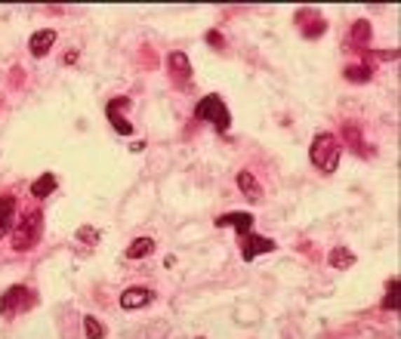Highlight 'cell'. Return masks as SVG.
<instances>
[{
	"label": "cell",
	"mask_w": 401,
	"mask_h": 339,
	"mask_svg": "<svg viewBox=\"0 0 401 339\" xmlns=\"http://www.w3.org/2000/svg\"><path fill=\"white\" fill-rule=\"evenodd\" d=\"M207 41H210V46H222V34H216V31H210V34H207Z\"/></svg>",
	"instance_id": "obj_21"
},
{
	"label": "cell",
	"mask_w": 401,
	"mask_h": 339,
	"mask_svg": "<svg viewBox=\"0 0 401 339\" xmlns=\"http://www.w3.org/2000/svg\"><path fill=\"white\" fill-rule=\"evenodd\" d=\"M275 241H269V237H262V235H241V256H244V262H253L259 256V253H272L275 250Z\"/></svg>",
	"instance_id": "obj_4"
},
{
	"label": "cell",
	"mask_w": 401,
	"mask_h": 339,
	"mask_svg": "<svg viewBox=\"0 0 401 339\" xmlns=\"http://www.w3.org/2000/svg\"><path fill=\"white\" fill-rule=\"evenodd\" d=\"M238 188H241V195L247 198V200H253V204H259L262 200V188H259V182L253 179V173H238Z\"/></svg>",
	"instance_id": "obj_9"
},
{
	"label": "cell",
	"mask_w": 401,
	"mask_h": 339,
	"mask_svg": "<svg viewBox=\"0 0 401 339\" xmlns=\"http://www.w3.org/2000/svg\"><path fill=\"white\" fill-rule=\"evenodd\" d=\"M167 65H170V74L176 77V83H179V87H189V77H191L189 56H185V53H170Z\"/></svg>",
	"instance_id": "obj_8"
},
{
	"label": "cell",
	"mask_w": 401,
	"mask_h": 339,
	"mask_svg": "<svg viewBox=\"0 0 401 339\" xmlns=\"http://www.w3.org/2000/svg\"><path fill=\"white\" fill-rule=\"evenodd\" d=\"M151 303V290L149 287H130L121 293V308L127 312H136V308H145Z\"/></svg>",
	"instance_id": "obj_7"
},
{
	"label": "cell",
	"mask_w": 401,
	"mask_h": 339,
	"mask_svg": "<svg viewBox=\"0 0 401 339\" xmlns=\"http://www.w3.org/2000/svg\"><path fill=\"white\" fill-rule=\"evenodd\" d=\"M77 241H81L83 247H96L99 244V237H102V235H99V228H93V226H81V228H77Z\"/></svg>",
	"instance_id": "obj_17"
},
{
	"label": "cell",
	"mask_w": 401,
	"mask_h": 339,
	"mask_svg": "<svg viewBox=\"0 0 401 339\" xmlns=\"http://www.w3.org/2000/svg\"><path fill=\"white\" fill-rule=\"evenodd\" d=\"M108 120H111V127L118 130V133H123V136H130V133H133V123H130V120H123V118H121L118 111H114L111 105H108Z\"/></svg>",
	"instance_id": "obj_18"
},
{
	"label": "cell",
	"mask_w": 401,
	"mask_h": 339,
	"mask_svg": "<svg viewBox=\"0 0 401 339\" xmlns=\"http://www.w3.org/2000/svg\"><path fill=\"white\" fill-rule=\"evenodd\" d=\"M25 293H28V287H10V290H6V296L0 299V312H4L6 318H13L15 305H19V308L25 305V303H22V296H25Z\"/></svg>",
	"instance_id": "obj_10"
},
{
	"label": "cell",
	"mask_w": 401,
	"mask_h": 339,
	"mask_svg": "<svg viewBox=\"0 0 401 339\" xmlns=\"http://www.w3.org/2000/svg\"><path fill=\"white\" fill-rule=\"evenodd\" d=\"M13 216H15V200L13 198H0V235L13 226Z\"/></svg>",
	"instance_id": "obj_13"
},
{
	"label": "cell",
	"mask_w": 401,
	"mask_h": 339,
	"mask_svg": "<svg viewBox=\"0 0 401 339\" xmlns=\"http://www.w3.org/2000/svg\"><path fill=\"white\" fill-rule=\"evenodd\" d=\"M41 235H43V213L28 210L13 231V247L15 250H34L37 241H41Z\"/></svg>",
	"instance_id": "obj_2"
},
{
	"label": "cell",
	"mask_w": 401,
	"mask_h": 339,
	"mask_svg": "<svg viewBox=\"0 0 401 339\" xmlns=\"http://www.w3.org/2000/svg\"><path fill=\"white\" fill-rule=\"evenodd\" d=\"M83 333H87V339H105V327L93 314H83Z\"/></svg>",
	"instance_id": "obj_16"
},
{
	"label": "cell",
	"mask_w": 401,
	"mask_h": 339,
	"mask_svg": "<svg viewBox=\"0 0 401 339\" xmlns=\"http://www.w3.org/2000/svg\"><path fill=\"white\" fill-rule=\"evenodd\" d=\"M339 154H343V148H339V139L334 133H318L308 145V160L321 173H334L339 167Z\"/></svg>",
	"instance_id": "obj_1"
},
{
	"label": "cell",
	"mask_w": 401,
	"mask_h": 339,
	"mask_svg": "<svg viewBox=\"0 0 401 339\" xmlns=\"http://www.w3.org/2000/svg\"><path fill=\"white\" fill-rule=\"evenodd\" d=\"M56 185H59V179L53 173H43V176H37L34 182H31V195H34L37 200H43V198H50L53 191H56Z\"/></svg>",
	"instance_id": "obj_11"
},
{
	"label": "cell",
	"mask_w": 401,
	"mask_h": 339,
	"mask_svg": "<svg viewBox=\"0 0 401 339\" xmlns=\"http://www.w3.org/2000/svg\"><path fill=\"white\" fill-rule=\"evenodd\" d=\"M216 228H235L238 235H247L253 228V216L238 210V213H226V216H216Z\"/></svg>",
	"instance_id": "obj_6"
},
{
	"label": "cell",
	"mask_w": 401,
	"mask_h": 339,
	"mask_svg": "<svg viewBox=\"0 0 401 339\" xmlns=\"http://www.w3.org/2000/svg\"><path fill=\"white\" fill-rule=\"evenodd\" d=\"M346 77H349V81H355V83H365V81H370V68H365V65H349V68H346Z\"/></svg>",
	"instance_id": "obj_20"
},
{
	"label": "cell",
	"mask_w": 401,
	"mask_h": 339,
	"mask_svg": "<svg viewBox=\"0 0 401 339\" xmlns=\"http://www.w3.org/2000/svg\"><path fill=\"white\" fill-rule=\"evenodd\" d=\"M330 265L334 268H352L355 265V253L346 250V247H337V250H330Z\"/></svg>",
	"instance_id": "obj_14"
},
{
	"label": "cell",
	"mask_w": 401,
	"mask_h": 339,
	"mask_svg": "<svg viewBox=\"0 0 401 339\" xmlns=\"http://www.w3.org/2000/svg\"><path fill=\"white\" fill-rule=\"evenodd\" d=\"M154 253V241L151 237H133L127 247V259H145Z\"/></svg>",
	"instance_id": "obj_12"
},
{
	"label": "cell",
	"mask_w": 401,
	"mask_h": 339,
	"mask_svg": "<svg viewBox=\"0 0 401 339\" xmlns=\"http://www.w3.org/2000/svg\"><path fill=\"white\" fill-rule=\"evenodd\" d=\"M370 34H374V31H370V22L367 19H358L352 25V43L365 46V43H370Z\"/></svg>",
	"instance_id": "obj_15"
},
{
	"label": "cell",
	"mask_w": 401,
	"mask_h": 339,
	"mask_svg": "<svg viewBox=\"0 0 401 339\" xmlns=\"http://www.w3.org/2000/svg\"><path fill=\"white\" fill-rule=\"evenodd\" d=\"M53 43H56V31L53 28H41V31H34V34L28 37V50H31V56L34 59H43L46 53L53 50Z\"/></svg>",
	"instance_id": "obj_5"
},
{
	"label": "cell",
	"mask_w": 401,
	"mask_h": 339,
	"mask_svg": "<svg viewBox=\"0 0 401 339\" xmlns=\"http://www.w3.org/2000/svg\"><path fill=\"white\" fill-rule=\"evenodd\" d=\"M386 290H389V293H386V299H383V308H392V312H398V277H392Z\"/></svg>",
	"instance_id": "obj_19"
},
{
	"label": "cell",
	"mask_w": 401,
	"mask_h": 339,
	"mask_svg": "<svg viewBox=\"0 0 401 339\" xmlns=\"http://www.w3.org/2000/svg\"><path fill=\"white\" fill-rule=\"evenodd\" d=\"M195 118L213 123L216 130H229L231 127V114H229V105L222 102L219 96H204L200 102L195 105Z\"/></svg>",
	"instance_id": "obj_3"
}]
</instances>
